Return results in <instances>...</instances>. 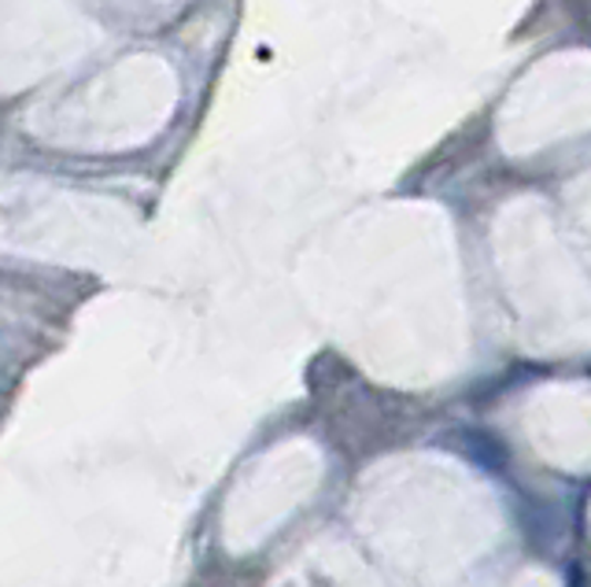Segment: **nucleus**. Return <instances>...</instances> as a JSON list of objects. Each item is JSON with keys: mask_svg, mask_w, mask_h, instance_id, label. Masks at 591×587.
<instances>
[{"mask_svg": "<svg viewBox=\"0 0 591 587\" xmlns=\"http://www.w3.org/2000/svg\"><path fill=\"white\" fill-rule=\"evenodd\" d=\"M452 443H455L458 454H466L469 462L480 465V470H488V473L507 470V462H510L507 447H502V443L491 436V432H485V429H463V432H455Z\"/></svg>", "mask_w": 591, "mask_h": 587, "instance_id": "obj_1", "label": "nucleus"}, {"mask_svg": "<svg viewBox=\"0 0 591 587\" xmlns=\"http://www.w3.org/2000/svg\"><path fill=\"white\" fill-rule=\"evenodd\" d=\"M569 587H584V576H580V569L569 573Z\"/></svg>", "mask_w": 591, "mask_h": 587, "instance_id": "obj_2", "label": "nucleus"}]
</instances>
